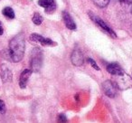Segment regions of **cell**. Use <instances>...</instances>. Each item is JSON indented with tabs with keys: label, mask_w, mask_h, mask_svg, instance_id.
I'll return each instance as SVG.
<instances>
[{
	"label": "cell",
	"mask_w": 132,
	"mask_h": 123,
	"mask_svg": "<svg viewBox=\"0 0 132 123\" xmlns=\"http://www.w3.org/2000/svg\"><path fill=\"white\" fill-rule=\"evenodd\" d=\"M26 50L24 38L23 35H17L11 39L9 43V49L7 51V58L11 62L18 63L23 59Z\"/></svg>",
	"instance_id": "1"
},
{
	"label": "cell",
	"mask_w": 132,
	"mask_h": 123,
	"mask_svg": "<svg viewBox=\"0 0 132 123\" xmlns=\"http://www.w3.org/2000/svg\"><path fill=\"white\" fill-rule=\"evenodd\" d=\"M43 63V53L40 48L35 47L31 52L30 56V65L33 72H38L42 67Z\"/></svg>",
	"instance_id": "2"
},
{
	"label": "cell",
	"mask_w": 132,
	"mask_h": 123,
	"mask_svg": "<svg viewBox=\"0 0 132 123\" xmlns=\"http://www.w3.org/2000/svg\"><path fill=\"white\" fill-rule=\"evenodd\" d=\"M115 83L118 88L120 90H128L132 87V79L124 72L120 75H117Z\"/></svg>",
	"instance_id": "3"
},
{
	"label": "cell",
	"mask_w": 132,
	"mask_h": 123,
	"mask_svg": "<svg viewBox=\"0 0 132 123\" xmlns=\"http://www.w3.org/2000/svg\"><path fill=\"white\" fill-rule=\"evenodd\" d=\"M102 89H103L104 93L106 94L108 97L114 98L117 95V92L119 88H118L116 83H114V81H106L103 83Z\"/></svg>",
	"instance_id": "4"
},
{
	"label": "cell",
	"mask_w": 132,
	"mask_h": 123,
	"mask_svg": "<svg viewBox=\"0 0 132 123\" xmlns=\"http://www.w3.org/2000/svg\"><path fill=\"white\" fill-rule=\"evenodd\" d=\"M30 40L32 42L35 43H39L42 45H52V44H54V43L49 38H44L42 35H37V34H33V35H30Z\"/></svg>",
	"instance_id": "5"
},
{
	"label": "cell",
	"mask_w": 132,
	"mask_h": 123,
	"mask_svg": "<svg viewBox=\"0 0 132 123\" xmlns=\"http://www.w3.org/2000/svg\"><path fill=\"white\" fill-rule=\"evenodd\" d=\"M38 4L45 9L46 13H53L56 8L54 0H39Z\"/></svg>",
	"instance_id": "6"
},
{
	"label": "cell",
	"mask_w": 132,
	"mask_h": 123,
	"mask_svg": "<svg viewBox=\"0 0 132 123\" xmlns=\"http://www.w3.org/2000/svg\"><path fill=\"white\" fill-rule=\"evenodd\" d=\"M71 59H72V63L76 66H81L83 63V54L78 49H75L72 52Z\"/></svg>",
	"instance_id": "7"
},
{
	"label": "cell",
	"mask_w": 132,
	"mask_h": 123,
	"mask_svg": "<svg viewBox=\"0 0 132 123\" xmlns=\"http://www.w3.org/2000/svg\"><path fill=\"white\" fill-rule=\"evenodd\" d=\"M92 20H94V22H95L96 24H97L98 26H99L101 28V29L104 30V31L106 32V33H108L109 35H110L111 36H113V37H115V38H116L115 33L113 32V30L110 29V28L109 27L108 24H107L106 23H104L102 20H101V18H99V17H92Z\"/></svg>",
	"instance_id": "8"
},
{
	"label": "cell",
	"mask_w": 132,
	"mask_h": 123,
	"mask_svg": "<svg viewBox=\"0 0 132 123\" xmlns=\"http://www.w3.org/2000/svg\"><path fill=\"white\" fill-rule=\"evenodd\" d=\"M32 72L33 71L31 69H26V70L23 71V72L21 73L20 78H19V86L22 89H24L26 87L28 79H29L30 75L32 74Z\"/></svg>",
	"instance_id": "9"
},
{
	"label": "cell",
	"mask_w": 132,
	"mask_h": 123,
	"mask_svg": "<svg viewBox=\"0 0 132 123\" xmlns=\"http://www.w3.org/2000/svg\"><path fill=\"white\" fill-rule=\"evenodd\" d=\"M62 19H63V22L67 28H69L70 30H74L76 28L75 23L72 20V17H71L68 12H66V11L62 12Z\"/></svg>",
	"instance_id": "10"
},
{
	"label": "cell",
	"mask_w": 132,
	"mask_h": 123,
	"mask_svg": "<svg viewBox=\"0 0 132 123\" xmlns=\"http://www.w3.org/2000/svg\"><path fill=\"white\" fill-rule=\"evenodd\" d=\"M107 71H108L110 74L115 75V76L120 75V74H122L123 72H124L122 68H121L118 63H110V64L107 66Z\"/></svg>",
	"instance_id": "11"
},
{
	"label": "cell",
	"mask_w": 132,
	"mask_h": 123,
	"mask_svg": "<svg viewBox=\"0 0 132 123\" xmlns=\"http://www.w3.org/2000/svg\"><path fill=\"white\" fill-rule=\"evenodd\" d=\"M1 77H2L3 81H10L12 80V72L8 70L6 65H2V70H1Z\"/></svg>",
	"instance_id": "12"
},
{
	"label": "cell",
	"mask_w": 132,
	"mask_h": 123,
	"mask_svg": "<svg viewBox=\"0 0 132 123\" xmlns=\"http://www.w3.org/2000/svg\"><path fill=\"white\" fill-rule=\"evenodd\" d=\"M2 13H3V15H4L5 17H8V18H10V19L15 18V12H14V10L12 9L11 7H9V6H7V7H5L4 9H3Z\"/></svg>",
	"instance_id": "13"
},
{
	"label": "cell",
	"mask_w": 132,
	"mask_h": 123,
	"mask_svg": "<svg viewBox=\"0 0 132 123\" xmlns=\"http://www.w3.org/2000/svg\"><path fill=\"white\" fill-rule=\"evenodd\" d=\"M33 22H34V24H35L36 26H40L43 22L42 15H41L39 13H35L33 17Z\"/></svg>",
	"instance_id": "14"
},
{
	"label": "cell",
	"mask_w": 132,
	"mask_h": 123,
	"mask_svg": "<svg viewBox=\"0 0 132 123\" xmlns=\"http://www.w3.org/2000/svg\"><path fill=\"white\" fill-rule=\"evenodd\" d=\"M93 2L99 7H105L109 5L110 0H93Z\"/></svg>",
	"instance_id": "15"
},
{
	"label": "cell",
	"mask_w": 132,
	"mask_h": 123,
	"mask_svg": "<svg viewBox=\"0 0 132 123\" xmlns=\"http://www.w3.org/2000/svg\"><path fill=\"white\" fill-rule=\"evenodd\" d=\"M89 63H90V65H92V66L93 67L94 69H96V70H100L99 66H98V65L96 64L95 61H94V60H92V59H89Z\"/></svg>",
	"instance_id": "16"
},
{
	"label": "cell",
	"mask_w": 132,
	"mask_h": 123,
	"mask_svg": "<svg viewBox=\"0 0 132 123\" xmlns=\"http://www.w3.org/2000/svg\"><path fill=\"white\" fill-rule=\"evenodd\" d=\"M59 121H61V122H64V121H66L67 119H66V117L64 114H60L59 115V119H58Z\"/></svg>",
	"instance_id": "17"
},
{
	"label": "cell",
	"mask_w": 132,
	"mask_h": 123,
	"mask_svg": "<svg viewBox=\"0 0 132 123\" xmlns=\"http://www.w3.org/2000/svg\"><path fill=\"white\" fill-rule=\"evenodd\" d=\"M4 110H5V103L4 101L0 100V111L4 112Z\"/></svg>",
	"instance_id": "18"
},
{
	"label": "cell",
	"mask_w": 132,
	"mask_h": 123,
	"mask_svg": "<svg viewBox=\"0 0 132 123\" xmlns=\"http://www.w3.org/2000/svg\"><path fill=\"white\" fill-rule=\"evenodd\" d=\"M3 32H4V29H3L2 24H1V22H0V35H3Z\"/></svg>",
	"instance_id": "19"
},
{
	"label": "cell",
	"mask_w": 132,
	"mask_h": 123,
	"mask_svg": "<svg viewBox=\"0 0 132 123\" xmlns=\"http://www.w3.org/2000/svg\"><path fill=\"white\" fill-rule=\"evenodd\" d=\"M131 6H132V5H131ZM131 13H132V7H131Z\"/></svg>",
	"instance_id": "20"
}]
</instances>
